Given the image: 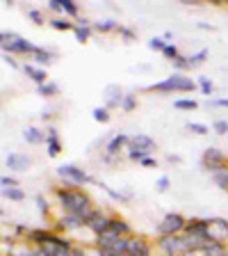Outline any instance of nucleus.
<instances>
[{
    "label": "nucleus",
    "instance_id": "f257e3e1",
    "mask_svg": "<svg viewBox=\"0 0 228 256\" xmlns=\"http://www.w3.org/2000/svg\"><path fill=\"white\" fill-rule=\"evenodd\" d=\"M55 197H57L59 206L64 208V213H73V215H82L89 218L94 213L91 208V199L85 190H80L75 186H64V188H55Z\"/></svg>",
    "mask_w": 228,
    "mask_h": 256
},
{
    "label": "nucleus",
    "instance_id": "f03ea898",
    "mask_svg": "<svg viewBox=\"0 0 228 256\" xmlns=\"http://www.w3.org/2000/svg\"><path fill=\"white\" fill-rule=\"evenodd\" d=\"M197 90V80H192L190 76L183 74H174L169 78L153 82V85H146L144 92H158V94H174V92H194Z\"/></svg>",
    "mask_w": 228,
    "mask_h": 256
},
{
    "label": "nucleus",
    "instance_id": "7ed1b4c3",
    "mask_svg": "<svg viewBox=\"0 0 228 256\" xmlns=\"http://www.w3.org/2000/svg\"><path fill=\"white\" fill-rule=\"evenodd\" d=\"M0 44H2V50L5 55H34L39 46L30 44L27 39H23L21 34H16V32H2L0 34Z\"/></svg>",
    "mask_w": 228,
    "mask_h": 256
},
{
    "label": "nucleus",
    "instance_id": "20e7f679",
    "mask_svg": "<svg viewBox=\"0 0 228 256\" xmlns=\"http://www.w3.org/2000/svg\"><path fill=\"white\" fill-rule=\"evenodd\" d=\"M185 226H187V220L181 213H167L158 222L155 231H158L160 238L162 236H181V234H185Z\"/></svg>",
    "mask_w": 228,
    "mask_h": 256
},
{
    "label": "nucleus",
    "instance_id": "39448f33",
    "mask_svg": "<svg viewBox=\"0 0 228 256\" xmlns=\"http://www.w3.org/2000/svg\"><path fill=\"white\" fill-rule=\"evenodd\" d=\"M57 176L64 178V186H75L78 188V186H85V183H94V178H91L85 170H80V167H75V165H59Z\"/></svg>",
    "mask_w": 228,
    "mask_h": 256
},
{
    "label": "nucleus",
    "instance_id": "423d86ee",
    "mask_svg": "<svg viewBox=\"0 0 228 256\" xmlns=\"http://www.w3.org/2000/svg\"><path fill=\"white\" fill-rule=\"evenodd\" d=\"M226 162H228L226 154H222V151L215 149V146H208V149L203 151L201 165H203V170H208L210 174H215V172L224 170V167H226Z\"/></svg>",
    "mask_w": 228,
    "mask_h": 256
},
{
    "label": "nucleus",
    "instance_id": "0eeeda50",
    "mask_svg": "<svg viewBox=\"0 0 228 256\" xmlns=\"http://www.w3.org/2000/svg\"><path fill=\"white\" fill-rule=\"evenodd\" d=\"M208 231H210V242H219V245L228 242V220H208Z\"/></svg>",
    "mask_w": 228,
    "mask_h": 256
},
{
    "label": "nucleus",
    "instance_id": "6e6552de",
    "mask_svg": "<svg viewBox=\"0 0 228 256\" xmlns=\"http://www.w3.org/2000/svg\"><path fill=\"white\" fill-rule=\"evenodd\" d=\"M110 224H112V218L103 215L101 210H94V213L87 218V229L94 234V238H98V236H103L105 231H110Z\"/></svg>",
    "mask_w": 228,
    "mask_h": 256
},
{
    "label": "nucleus",
    "instance_id": "1a4fd4ad",
    "mask_svg": "<svg viewBox=\"0 0 228 256\" xmlns=\"http://www.w3.org/2000/svg\"><path fill=\"white\" fill-rule=\"evenodd\" d=\"M128 149H135V151H142V154L151 156L158 146H155V140L151 138V135H130V142H128Z\"/></svg>",
    "mask_w": 228,
    "mask_h": 256
},
{
    "label": "nucleus",
    "instance_id": "9d476101",
    "mask_svg": "<svg viewBox=\"0 0 228 256\" xmlns=\"http://www.w3.org/2000/svg\"><path fill=\"white\" fill-rule=\"evenodd\" d=\"M5 165L9 167L11 172H27L32 167V158L27 154H16V151H11L5 158Z\"/></svg>",
    "mask_w": 228,
    "mask_h": 256
},
{
    "label": "nucleus",
    "instance_id": "9b49d317",
    "mask_svg": "<svg viewBox=\"0 0 228 256\" xmlns=\"http://www.w3.org/2000/svg\"><path fill=\"white\" fill-rule=\"evenodd\" d=\"M128 142H130V135H126V133H117L114 138L110 140V142L105 144V156H110V158L119 156L123 149H128Z\"/></svg>",
    "mask_w": 228,
    "mask_h": 256
},
{
    "label": "nucleus",
    "instance_id": "f8f14e48",
    "mask_svg": "<svg viewBox=\"0 0 228 256\" xmlns=\"http://www.w3.org/2000/svg\"><path fill=\"white\" fill-rule=\"evenodd\" d=\"M123 98H126V94H123V90L119 85H107L105 87V108H110V110L121 108Z\"/></svg>",
    "mask_w": 228,
    "mask_h": 256
},
{
    "label": "nucleus",
    "instance_id": "ddd939ff",
    "mask_svg": "<svg viewBox=\"0 0 228 256\" xmlns=\"http://www.w3.org/2000/svg\"><path fill=\"white\" fill-rule=\"evenodd\" d=\"M82 226H87V220L82 218V215L64 213L62 218H59V229H64V231H78V229H82Z\"/></svg>",
    "mask_w": 228,
    "mask_h": 256
},
{
    "label": "nucleus",
    "instance_id": "4468645a",
    "mask_svg": "<svg viewBox=\"0 0 228 256\" xmlns=\"http://www.w3.org/2000/svg\"><path fill=\"white\" fill-rule=\"evenodd\" d=\"M46 130H48V133H46V149H48V156H50V158H57V156L62 154V142H59V133L55 130L53 126H48Z\"/></svg>",
    "mask_w": 228,
    "mask_h": 256
},
{
    "label": "nucleus",
    "instance_id": "2eb2a0df",
    "mask_svg": "<svg viewBox=\"0 0 228 256\" xmlns=\"http://www.w3.org/2000/svg\"><path fill=\"white\" fill-rule=\"evenodd\" d=\"M23 71H25L27 78L37 82V87H41V85H46V82H48V74H46V69H41V66H37V64L25 62V64H23Z\"/></svg>",
    "mask_w": 228,
    "mask_h": 256
},
{
    "label": "nucleus",
    "instance_id": "dca6fc26",
    "mask_svg": "<svg viewBox=\"0 0 228 256\" xmlns=\"http://www.w3.org/2000/svg\"><path fill=\"white\" fill-rule=\"evenodd\" d=\"M110 231H112V234H117V236H121V238H130V234H133L130 224H128L123 218H112Z\"/></svg>",
    "mask_w": 228,
    "mask_h": 256
},
{
    "label": "nucleus",
    "instance_id": "f3484780",
    "mask_svg": "<svg viewBox=\"0 0 228 256\" xmlns=\"http://www.w3.org/2000/svg\"><path fill=\"white\" fill-rule=\"evenodd\" d=\"M23 140H25L27 144H43L46 142V133L39 130L37 126H27L25 130H23Z\"/></svg>",
    "mask_w": 228,
    "mask_h": 256
},
{
    "label": "nucleus",
    "instance_id": "a211bd4d",
    "mask_svg": "<svg viewBox=\"0 0 228 256\" xmlns=\"http://www.w3.org/2000/svg\"><path fill=\"white\" fill-rule=\"evenodd\" d=\"M50 62H53V53H50V50L37 48V50H34V55H32V64H37V66H41V69H46Z\"/></svg>",
    "mask_w": 228,
    "mask_h": 256
},
{
    "label": "nucleus",
    "instance_id": "6ab92c4d",
    "mask_svg": "<svg viewBox=\"0 0 228 256\" xmlns=\"http://www.w3.org/2000/svg\"><path fill=\"white\" fill-rule=\"evenodd\" d=\"M91 30H96V32H117L119 23L112 21V18H105V21H96L94 26H91Z\"/></svg>",
    "mask_w": 228,
    "mask_h": 256
},
{
    "label": "nucleus",
    "instance_id": "aec40b11",
    "mask_svg": "<svg viewBox=\"0 0 228 256\" xmlns=\"http://www.w3.org/2000/svg\"><path fill=\"white\" fill-rule=\"evenodd\" d=\"M197 85L201 87V94H206L208 98L215 94V85H213V80L208 78V76H199V78H197Z\"/></svg>",
    "mask_w": 228,
    "mask_h": 256
},
{
    "label": "nucleus",
    "instance_id": "412c9836",
    "mask_svg": "<svg viewBox=\"0 0 228 256\" xmlns=\"http://www.w3.org/2000/svg\"><path fill=\"white\" fill-rule=\"evenodd\" d=\"M37 92L43 96V98H53V96L59 94V87H57V82H50V80H48L46 85L37 87Z\"/></svg>",
    "mask_w": 228,
    "mask_h": 256
},
{
    "label": "nucleus",
    "instance_id": "4be33fe9",
    "mask_svg": "<svg viewBox=\"0 0 228 256\" xmlns=\"http://www.w3.org/2000/svg\"><path fill=\"white\" fill-rule=\"evenodd\" d=\"M91 117H94V122H98V124H107L110 122V108H105V106L94 108V110H91Z\"/></svg>",
    "mask_w": 228,
    "mask_h": 256
},
{
    "label": "nucleus",
    "instance_id": "5701e85b",
    "mask_svg": "<svg viewBox=\"0 0 228 256\" xmlns=\"http://www.w3.org/2000/svg\"><path fill=\"white\" fill-rule=\"evenodd\" d=\"M208 55H210V50H208V48H201V50H199V53H194V55H187V60H190V69H194V66L203 64Z\"/></svg>",
    "mask_w": 228,
    "mask_h": 256
},
{
    "label": "nucleus",
    "instance_id": "b1692460",
    "mask_svg": "<svg viewBox=\"0 0 228 256\" xmlns=\"http://www.w3.org/2000/svg\"><path fill=\"white\" fill-rule=\"evenodd\" d=\"M213 181L217 183V188H222V190H228V167L215 172V174H213Z\"/></svg>",
    "mask_w": 228,
    "mask_h": 256
},
{
    "label": "nucleus",
    "instance_id": "393cba45",
    "mask_svg": "<svg viewBox=\"0 0 228 256\" xmlns=\"http://www.w3.org/2000/svg\"><path fill=\"white\" fill-rule=\"evenodd\" d=\"M185 128L190 130V133H194V135H208L210 133V128H208L206 124H199V122H187Z\"/></svg>",
    "mask_w": 228,
    "mask_h": 256
},
{
    "label": "nucleus",
    "instance_id": "a878e982",
    "mask_svg": "<svg viewBox=\"0 0 228 256\" xmlns=\"http://www.w3.org/2000/svg\"><path fill=\"white\" fill-rule=\"evenodd\" d=\"M75 39H78L80 44H85V42H89V37H91V26H75Z\"/></svg>",
    "mask_w": 228,
    "mask_h": 256
},
{
    "label": "nucleus",
    "instance_id": "bb28decb",
    "mask_svg": "<svg viewBox=\"0 0 228 256\" xmlns=\"http://www.w3.org/2000/svg\"><path fill=\"white\" fill-rule=\"evenodd\" d=\"M2 194H5V199H9V202H23V199H25V192H23L21 188H9V190H2Z\"/></svg>",
    "mask_w": 228,
    "mask_h": 256
},
{
    "label": "nucleus",
    "instance_id": "cd10ccee",
    "mask_svg": "<svg viewBox=\"0 0 228 256\" xmlns=\"http://www.w3.org/2000/svg\"><path fill=\"white\" fill-rule=\"evenodd\" d=\"M174 108H178V110H197L199 103L194 101V98H176Z\"/></svg>",
    "mask_w": 228,
    "mask_h": 256
},
{
    "label": "nucleus",
    "instance_id": "c85d7f7f",
    "mask_svg": "<svg viewBox=\"0 0 228 256\" xmlns=\"http://www.w3.org/2000/svg\"><path fill=\"white\" fill-rule=\"evenodd\" d=\"M48 23H50V28H55V30H64V32H66V30H75V26L71 21H66V18H50Z\"/></svg>",
    "mask_w": 228,
    "mask_h": 256
},
{
    "label": "nucleus",
    "instance_id": "c756f323",
    "mask_svg": "<svg viewBox=\"0 0 228 256\" xmlns=\"http://www.w3.org/2000/svg\"><path fill=\"white\" fill-rule=\"evenodd\" d=\"M62 10H64V14H66V16H71V18H75V16L80 14L78 5H75L73 0H62Z\"/></svg>",
    "mask_w": 228,
    "mask_h": 256
},
{
    "label": "nucleus",
    "instance_id": "7c9ffc66",
    "mask_svg": "<svg viewBox=\"0 0 228 256\" xmlns=\"http://www.w3.org/2000/svg\"><path fill=\"white\" fill-rule=\"evenodd\" d=\"M135 106H137V96H135V94H126V98H123V103H121V110L123 112H133Z\"/></svg>",
    "mask_w": 228,
    "mask_h": 256
},
{
    "label": "nucleus",
    "instance_id": "2f4dec72",
    "mask_svg": "<svg viewBox=\"0 0 228 256\" xmlns=\"http://www.w3.org/2000/svg\"><path fill=\"white\" fill-rule=\"evenodd\" d=\"M167 46H169V44H167L162 37H153V39H149V48H153V50H160V53H162V50H165Z\"/></svg>",
    "mask_w": 228,
    "mask_h": 256
},
{
    "label": "nucleus",
    "instance_id": "473e14b6",
    "mask_svg": "<svg viewBox=\"0 0 228 256\" xmlns=\"http://www.w3.org/2000/svg\"><path fill=\"white\" fill-rule=\"evenodd\" d=\"M162 55H165L167 60H171V62H174L176 58H181V53H178V46H176V44H169V46L162 50Z\"/></svg>",
    "mask_w": 228,
    "mask_h": 256
},
{
    "label": "nucleus",
    "instance_id": "72a5a7b5",
    "mask_svg": "<svg viewBox=\"0 0 228 256\" xmlns=\"http://www.w3.org/2000/svg\"><path fill=\"white\" fill-rule=\"evenodd\" d=\"M174 66H176V71H178V74H181V71H187V69H190V60H187L185 55H181V58L174 60Z\"/></svg>",
    "mask_w": 228,
    "mask_h": 256
},
{
    "label": "nucleus",
    "instance_id": "f704fd0d",
    "mask_svg": "<svg viewBox=\"0 0 228 256\" xmlns=\"http://www.w3.org/2000/svg\"><path fill=\"white\" fill-rule=\"evenodd\" d=\"M27 16L32 18V23H34V26H41V23L46 21V16H43L39 10H27Z\"/></svg>",
    "mask_w": 228,
    "mask_h": 256
},
{
    "label": "nucleus",
    "instance_id": "c9c22d12",
    "mask_svg": "<svg viewBox=\"0 0 228 256\" xmlns=\"http://www.w3.org/2000/svg\"><path fill=\"white\" fill-rule=\"evenodd\" d=\"M213 130L217 135H226L228 133V122H224V119H217V122L213 124Z\"/></svg>",
    "mask_w": 228,
    "mask_h": 256
},
{
    "label": "nucleus",
    "instance_id": "e433bc0d",
    "mask_svg": "<svg viewBox=\"0 0 228 256\" xmlns=\"http://www.w3.org/2000/svg\"><path fill=\"white\" fill-rule=\"evenodd\" d=\"M169 186H171V178H169V176H160L158 183H155L158 192H167V190H169Z\"/></svg>",
    "mask_w": 228,
    "mask_h": 256
},
{
    "label": "nucleus",
    "instance_id": "4c0bfd02",
    "mask_svg": "<svg viewBox=\"0 0 228 256\" xmlns=\"http://www.w3.org/2000/svg\"><path fill=\"white\" fill-rule=\"evenodd\" d=\"M119 34H121V37L123 39H126V42H133V39H135V32L133 30H130V28H123V26H119Z\"/></svg>",
    "mask_w": 228,
    "mask_h": 256
},
{
    "label": "nucleus",
    "instance_id": "58836bf2",
    "mask_svg": "<svg viewBox=\"0 0 228 256\" xmlns=\"http://www.w3.org/2000/svg\"><path fill=\"white\" fill-rule=\"evenodd\" d=\"M0 183H2V190H9V188L18 186V181H16V178H11V176H2V178H0Z\"/></svg>",
    "mask_w": 228,
    "mask_h": 256
},
{
    "label": "nucleus",
    "instance_id": "ea45409f",
    "mask_svg": "<svg viewBox=\"0 0 228 256\" xmlns=\"http://www.w3.org/2000/svg\"><path fill=\"white\" fill-rule=\"evenodd\" d=\"M128 158L135 160V162H142V160L146 158V154H142V151H135V149H128Z\"/></svg>",
    "mask_w": 228,
    "mask_h": 256
},
{
    "label": "nucleus",
    "instance_id": "a19ab883",
    "mask_svg": "<svg viewBox=\"0 0 228 256\" xmlns=\"http://www.w3.org/2000/svg\"><path fill=\"white\" fill-rule=\"evenodd\" d=\"M48 10H50V12H62V14H64L62 0H48Z\"/></svg>",
    "mask_w": 228,
    "mask_h": 256
},
{
    "label": "nucleus",
    "instance_id": "79ce46f5",
    "mask_svg": "<svg viewBox=\"0 0 228 256\" xmlns=\"http://www.w3.org/2000/svg\"><path fill=\"white\" fill-rule=\"evenodd\" d=\"M37 206H39V210H41V213H48V202L41 197V194H37Z\"/></svg>",
    "mask_w": 228,
    "mask_h": 256
},
{
    "label": "nucleus",
    "instance_id": "37998d69",
    "mask_svg": "<svg viewBox=\"0 0 228 256\" xmlns=\"http://www.w3.org/2000/svg\"><path fill=\"white\" fill-rule=\"evenodd\" d=\"M139 165H142V167H158V160L151 158V156H146V158H144Z\"/></svg>",
    "mask_w": 228,
    "mask_h": 256
},
{
    "label": "nucleus",
    "instance_id": "c03bdc74",
    "mask_svg": "<svg viewBox=\"0 0 228 256\" xmlns=\"http://www.w3.org/2000/svg\"><path fill=\"white\" fill-rule=\"evenodd\" d=\"M210 106H224V108H228V98H210Z\"/></svg>",
    "mask_w": 228,
    "mask_h": 256
},
{
    "label": "nucleus",
    "instance_id": "a18cd8bd",
    "mask_svg": "<svg viewBox=\"0 0 228 256\" xmlns=\"http://www.w3.org/2000/svg\"><path fill=\"white\" fill-rule=\"evenodd\" d=\"M5 62H9V66H14V69H18V62H16L14 58H9V55H5Z\"/></svg>",
    "mask_w": 228,
    "mask_h": 256
},
{
    "label": "nucleus",
    "instance_id": "49530a36",
    "mask_svg": "<svg viewBox=\"0 0 228 256\" xmlns=\"http://www.w3.org/2000/svg\"><path fill=\"white\" fill-rule=\"evenodd\" d=\"M162 39H165L167 44H171V39H174V32H169V30H167L165 34H162Z\"/></svg>",
    "mask_w": 228,
    "mask_h": 256
},
{
    "label": "nucleus",
    "instance_id": "de8ad7c7",
    "mask_svg": "<svg viewBox=\"0 0 228 256\" xmlns=\"http://www.w3.org/2000/svg\"><path fill=\"white\" fill-rule=\"evenodd\" d=\"M167 160H169V162H181V156H174V154H171V156H167Z\"/></svg>",
    "mask_w": 228,
    "mask_h": 256
},
{
    "label": "nucleus",
    "instance_id": "09e8293b",
    "mask_svg": "<svg viewBox=\"0 0 228 256\" xmlns=\"http://www.w3.org/2000/svg\"><path fill=\"white\" fill-rule=\"evenodd\" d=\"M41 119H53V110H43L41 112Z\"/></svg>",
    "mask_w": 228,
    "mask_h": 256
},
{
    "label": "nucleus",
    "instance_id": "8fccbe9b",
    "mask_svg": "<svg viewBox=\"0 0 228 256\" xmlns=\"http://www.w3.org/2000/svg\"><path fill=\"white\" fill-rule=\"evenodd\" d=\"M199 28L201 30H215V26H208V23H199Z\"/></svg>",
    "mask_w": 228,
    "mask_h": 256
},
{
    "label": "nucleus",
    "instance_id": "3c124183",
    "mask_svg": "<svg viewBox=\"0 0 228 256\" xmlns=\"http://www.w3.org/2000/svg\"><path fill=\"white\" fill-rule=\"evenodd\" d=\"M224 256H228V247H226V252H224Z\"/></svg>",
    "mask_w": 228,
    "mask_h": 256
}]
</instances>
